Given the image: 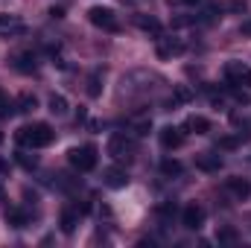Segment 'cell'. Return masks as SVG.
Masks as SVG:
<instances>
[{
	"label": "cell",
	"mask_w": 251,
	"mask_h": 248,
	"mask_svg": "<svg viewBox=\"0 0 251 248\" xmlns=\"http://www.w3.org/2000/svg\"><path fill=\"white\" fill-rule=\"evenodd\" d=\"M56 140V131L50 123H32V125H21L18 128V143L26 149H44Z\"/></svg>",
	"instance_id": "1"
},
{
	"label": "cell",
	"mask_w": 251,
	"mask_h": 248,
	"mask_svg": "<svg viewBox=\"0 0 251 248\" xmlns=\"http://www.w3.org/2000/svg\"><path fill=\"white\" fill-rule=\"evenodd\" d=\"M67 161H70V167H73V170H79V173H91V170H97L100 152H97V146H94V143L73 146V149L67 152Z\"/></svg>",
	"instance_id": "2"
},
{
	"label": "cell",
	"mask_w": 251,
	"mask_h": 248,
	"mask_svg": "<svg viewBox=\"0 0 251 248\" xmlns=\"http://www.w3.org/2000/svg\"><path fill=\"white\" fill-rule=\"evenodd\" d=\"M134 152H137V140H134L128 131L111 134V140H108V155H111L114 161H131Z\"/></svg>",
	"instance_id": "3"
},
{
	"label": "cell",
	"mask_w": 251,
	"mask_h": 248,
	"mask_svg": "<svg viewBox=\"0 0 251 248\" xmlns=\"http://www.w3.org/2000/svg\"><path fill=\"white\" fill-rule=\"evenodd\" d=\"M88 21H91L97 29H102V32H120V21H117V15H114L111 9H105V6H94V9H88Z\"/></svg>",
	"instance_id": "4"
},
{
	"label": "cell",
	"mask_w": 251,
	"mask_h": 248,
	"mask_svg": "<svg viewBox=\"0 0 251 248\" xmlns=\"http://www.w3.org/2000/svg\"><path fill=\"white\" fill-rule=\"evenodd\" d=\"M225 82L231 88H251V67L246 62H228L225 64Z\"/></svg>",
	"instance_id": "5"
},
{
	"label": "cell",
	"mask_w": 251,
	"mask_h": 248,
	"mask_svg": "<svg viewBox=\"0 0 251 248\" xmlns=\"http://www.w3.org/2000/svg\"><path fill=\"white\" fill-rule=\"evenodd\" d=\"M155 53H158V59H176V56H181L184 53V44L176 38V35H161L158 38V47H155Z\"/></svg>",
	"instance_id": "6"
},
{
	"label": "cell",
	"mask_w": 251,
	"mask_h": 248,
	"mask_svg": "<svg viewBox=\"0 0 251 248\" xmlns=\"http://www.w3.org/2000/svg\"><path fill=\"white\" fill-rule=\"evenodd\" d=\"M204 216H207V213H204V207L193 201V204H187V207L181 210V225H184L187 231H201V225H204Z\"/></svg>",
	"instance_id": "7"
},
{
	"label": "cell",
	"mask_w": 251,
	"mask_h": 248,
	"mask_svg": "<svg viewBox=\"0 0 251 248\" xmlns=\"http://www.w3.org/2000/svg\"><path fill=\"white\" fill-rule=\"evenodd\" d=\"M184 128H178V125H164L161 131H158V140H161V146L164 149H178L181 143H184Z\"/></svg>",
	"instance_id": "8"
},
{
	"label": "cell",
	"mask_w": 251,
	"mask_h": 248,
	"mask_svg": "<svg viewBox=\"0 0 251 248\" xmlns=\"http://www.w3.org/2000/svg\"><path fill=\"white\" fill-rule=\"evenodd\" d=\"M102 184L105 187H111V190H123L126 184H128V173H126L123 167H105L102 170Z\"/></svg>",
	"instance_id": "9"
},
{
	"label": "cell",
	"mask_w": 251,
	"mask_h": 248,
	"mask_svg": "<svg viewBox=\"0 0 251 248\" xmlns=\"http://www.w3.org/2000/svg\"><path fill=\"white\" fill-rule=\"evenodd\" d=\"M0 32L3 35H24L26 32V24L18 15H0Z\"/></svg>",
	"instance_id": "10"
},
{
	"label": "cell",
	"mask_w": 251,
	"mask_h": 248,
	"mask_svg": "<svg viewBox=\"0 0 251 248\" xmlns=\"http://www.w3.org/2000/svg\"><path fill=\"white\" fill-rule=\"evenodd\" d=\"M196 170H201V173H219L222 170V158L213 155V152H201V155H196Z\"/></svg>",
	"instance_id": "11"
},
{
	"label": "cell",
	"mask_w": 251,
	"mask_h": 248,
	"mask_svg": "<svg viewBox=\"0 0 251 248\" xmlns=\"http://www.w3.org/2000/svg\"><path fill=\"white\" fill-rule=\"evenodd\" d=\"M225 187H228V193H231L237 201H246V198L251 196V184L246 181V178H240V175L228 178V181H225Z\"/></svg>",
	"instance_id": "12"
},
{
	"label": "cell",
	"mask_w": 251,
	"mask_h": 248,
	"mask_svg": "<svg viewBox=\"0 0 251 248\" xmlns=\"http://www.w3.org/2000/svg\"><path fill=\"white\" fill-rule=\"evenodd\" d=\"M9 62H12V67H15L18 73H35V67H38V64H35V56H32L29 50H24V53H15Z\"/></svg>",
	"instance_id": "13"
},
{
	"label": "cell",
	"mask_w": 251,
	"mask_h": 248,
	"mask_svg": "<svg viewBox=\"0 0 251 248\" xmlns=\"http://www.w3.org/2000/svg\"><path fill=\"white\" fill-rule=\"evenodd\" d=\"M3 216H6V222H9L12 228H26V225H29V219H32V216H29V210H24V207H6V213H3Z\"/></svg>",
	"instance_id": "14"
},
{
	"label": "cell",
	"mask_w": 251,
	"mask_h": 248,
	"mask_svg": "<svg viewBox=\"0 0 251 248\" xmlns=\"http://www.w3.org/2000/svg\"><path fill=\"white\" fill-rule=\"evenodd\" d=\"M79 216H82V210H79V207H64V210H62V219H59V225H62L64 234H73V231H76Z\"/></svg>",
	"instance_id": "15"
},
{
	"label": "cell",
	"mask_w": 251,
	"mask_h": 248,
	"mask_svg": "<svg viewBox=\"0 0 251 248\" xmlns=\"http://www.w3.org/2000/svg\"><path fill=\"white\" fill-rule=\"evenodd\" d=\"M181 128H184V131H193V134H207V131H210V120L201 117V114H193V117L184 120Z\"/></svg>",
	"instance_id": "16"
},
{
	"label": "cell",
	"mask_w": 251,
	"mask_h": 248,
	"mask_svg": "<svg viewBox=\"0 0 251 248\" xmlns=\"http://www.w3.org/2000/svg\"><path fill=\"white\" fill-rule=\"evenodd\" d=\"M134 24H137L143 32H152V35H161V32H164L161 21H158V18H152V15H134Z\"/></svg>",
	"instance_id": "17"
},
{
	"label": "cell",
	"mask_w": 251,
	"mask_h": 248,
	"mask_svg": "<svg viewBox=\"0 0 251 248\" xmlns=\"http://www.w3.org/2000/svg\"><path fill=\"white\" fill-rule=\"evenodd\" d=\"M216 240H219V246H237V243H240V234H237V228L222 225V228L216 231Z\"/></svg>",
	"instance_id": "18"
},
{
	"label": "cell",
	"mask_w": 251,
	"mask_h": 248,
	"mask_svg": "<svg viewBox=\"0 0 251 248\" xmlns=\"http://www.w3.org/2000/svg\"><path fill=\"white\" fill-rule=\"evenodd\" d=\"M181 173H184V164L181 161H176V158H164L161 161V175L173 178V175H181Z\"/></svg>",
	"instance_id": "19"
},
{
	"label": "cell",
	"mask_w": 251,
	"mask_h": 248,
	"mask_svg": "<svg viewBox=\"0 0 251 248\" xmlns=\"http://www.w3.org/2000/svg\"><path fill=\"white\" fill-rule=\"evenodd\" d=\"M190 99H193V91L184 88V85H178V88H176V94H173V99H170L167 105H170V108H176V105H187Z\"/></svg>",
	"instance_id": "20"
},
{
	"label": "cell",
	"mask_w": 251,
	"mask_h": 248,
	"mask_svg": "<svg viewBox=\"0 0 251 248\" xmlns=\"http://www.w3.org/2000/svg\"><path fill=\"white\" fill-rule=\"evenodd\" d=\"M15 108H18V114H32V111L38 108V99H35L32 94H24V97L15 102Z\"/></svg>",
	"instance_id": "21"
},
{
	"label": "cell",
	"mask_w": 251,
	"mask_h": 248,
	"mask_svg": "<svg viewBox=\"0 0 251 248\" xmlns=\"http://www.w3.org/2000/svg\"><path fill=\"white\" fill-rule=\"evenodd\" d=\"M176 213H178L176 201H164V204L158 207V219H161V225H170V222L176 219Z\"/></svg>",
	"instance_id": "22"
},
{
	"label": "cell",
	"mask_w": 251,
	"mask_h": 248,
	"mask_svg": "<svg viewBox=\"0 0 251 248\" xmlns=\"http://www.w3.org/2000/svg\"><path fill=\"white\" fill-rule=\"evenodd\" d=\"M102 94V70H94L88 76V97H100Z\"/></svg>",
	"instance_id": "23"
},
{
	"label": "cell",
	"mask_w": 251,
	"mask_h": 248,
	"mask_svg": "<svg viewBox=\"0 0 251 248\" xmlns=\"http://www.w3.org/2000/svg\"><path fill=\"white\" fill-rule=\"evenodd\" d=\"M47 105H50V114H56V117H64L67 114V99H64L62 94H53Z\"/></svg>",
	"instance_id": "24"
},
{
	"label": "cell",
	"mask_w": 251,
	"mask_h": 248,
	"mask_svg": "<svg viewBox=\"0 0 251 248\" xmlns=\"http://www.w3.org/2000/svg\"><path fill=\"white\" fill-rule=\"evenodd\" d=\"M15 111H18V108H15V102H12V99H9V97H6V94L0 91V120H6V117H12Z\"/></svg>",
	"instance_id": "25"
},
{
	"label": "cell",
	"mask_w": 251,
	"mask_h": 248,
	"mask_svg": "<svg viewBox=\"0 0 251 248\" xmlns=\"http://www.w3.org/2000/svg\"><path fill=\"white\" fill-rule=\"evenodd\" d=\"M18 164H21L24 170H35V167H38V158L29 155V152H18Z\"/></svg>",
	"instance_id": "26"
},
{
	"label": "cell",
	"mask_w": 251,
	"mask_h": 248,
	"mask_svg": "<svg viewBox=\"0 0 251 248\" xmlns=\"http://www.w3.org/2000/svg\"><path fill=\"white\" fill-rule=\"evenodd\" d=\"M222 6H225L228 12H234V15H243V12L249 9V3H246V0H225Z\"/></svg>",
	"instance_id": "27"
},
{
	"label": "cell",
	"mask_w": 251,
	"mask_h": 248,
	"mask_svg": "<svg viewBox=\"0 0 251 248\" xmlns=\"http://www.w3.org/2000/svg\"><path fill=\"white\" fill-rule=\"evenodd\" d=\"M237 146H240V137H219L216 140V149H225V152H231Z\"/></svg>",
	"instance_id": "28"
},
{
	"label": "cell",
	"mask_w": 251,
	"mask_h": 248,
	"mask_svg": "<svg viewBox=\"0 0 251 248\" xmlns=\"http://www.w3.org/2000/svg\"><path fill=\"white\" fill-rule=\"evenodd\" d=\"M149 128H152V123H149V120H134V123H131V131H134L137 137L149 134Z\"/></svg>",
	"instance_id": "29"
},
{
	"label": "cell",
	"mask_w": 251,
	"mask_h": 248,
	"mask_svg": "<svg viewBox=\"0 0 251 248\" xmlns=\"http://www.w3.org/2000/svg\"><path fill=\"white\" fill-rule=\"evenodd\" d=\"M6 173H9V161H6V158H3V155H0V178H3V175H6Z\"/></svg>",
	"instance_id": "30"
},
{
	"label": "cell",
	"mask_w": 251,
	"mask_h": 248,
	"mask_svg": "<svg viewBox=\"0 0 251 248\" xmlns=\"http://www.w3.org/2000/svg\"><path fill=\"white\" fill-rule=\"evenodd\" d=\"M50 15H53V18H64V9L62 6H56V9H50Z\"/></svg>",
	"instance_id": "31"
},
{
	"label": "cell",
	"mask_w": 251,
	"mask_h": 248,
	"mask_svg": "<svg viewBox=\"0 0 251 248\" xmlns=\"http://www.w3.org/2000/svg\"><path fill=\"white\" fill-rule=\"evenodd\" d=\"M243 35H251V21H243Z\"/></svg>",
	"instance_id": "32"
},
{
	"label": "cell",
	"mask_w": 251,
	"mask_h": 248,
	"mask_svg": "<svg viewBox=\"0 0 251 248\" xmlns=\"http://www.w3.org/2000/svg\"><path fill=\"white\" fill-rule=\"evenodd\" d=\"M184 3H190V6H196V3H201V0H184Z\"/></svg>",
	"instance_id": "33"
},
{
	"label": "cell",
	"mask_w": 251,
	"mask_h": 248,
	"mask_svg": "<svg viewBox=\"0 0 251 248\" xmlns=\"http://www.w3.org/2000/svg\"><path fill=\"white\" fill-rule=\"evenodd\" d=\"M3 140H6V137H3V131H0V143H3Z\"/></svg>",
	"instance_id": "34"
}]
</instances>
